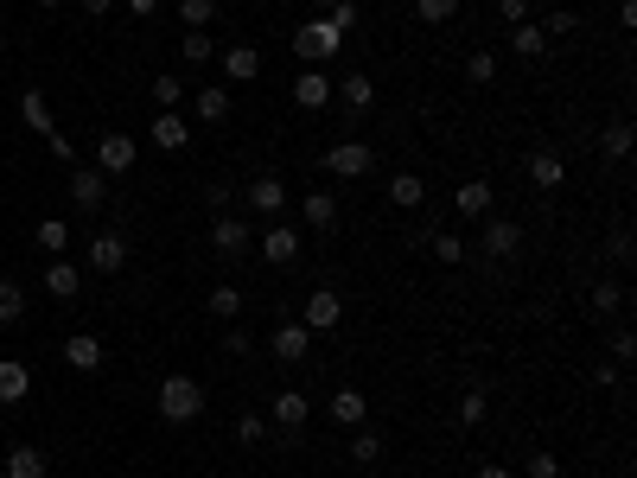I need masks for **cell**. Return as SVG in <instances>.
I'll return each instance as SVG.
<instances>
[{"instance_id": "9f6ffc18", "label": "cell", "mask_w": 637, "mask_h": 478, "mask_svg": "<svg viewBox=\"0 0 637 478\" xmlns=\"http://www.w3.org/2000/svg\"><path fill=\"white\" fill-rule=\"evenodd\" d=\"M313 7H319V20H325V13H332V7H338V0H313Z\"/></svg>"}, {"instance_id": "603a6c76", "label": "cell", "mask_w": 637, "mask_h": 478, "mask_svg": "<svg viewBox=\"0 0 637 478\" xmlns=\"http://www.w3.org/2000/svg\"><path fill=\"white\" fill-rule=\"evenodd\" d=\"M77 287H83V268L77 262H51L45 268V294L51 300H77Z\"/></svg>"}, {"instance_id": "6f0895ef", "label": "cell", "mask_w": 637, "mask_h": 478, "mask_svg": "<svg viewBox=\"0 0 637 478\" xmlns=\"http://www.w3.org/2000/svg\"><path fill=\"white\" fill-rule=\"evenodd\" d=\"M32 7H64V0H32Z\"/></svg>"}, {"instance_id": "bcb514c9", "label": "cell", "mask_w": 637, "mask_h": 478, "mask_svg": "<svg viewBox=\"0 0 637 478\" xmlns=\"http://www.w3.org/2000/svg\"><path fill=\"white\" fill-rule=\"evenodd\" d=\"M542 32H548V39H567V32H574L580 20H574V13H567V7H555V13H548V20H536Z\"/></svg>"}, {"instance_id": "7a4b0ae2", "label": "cell", "mask_w": 637, "mask_h": 478, "mask_svg": "<svg viewBox=\"0 0 637 478\" xmlns=\"http://www.w3.org/2000/svg\"><path fill=\"white\" fill-rule=\"evenodd\" d=\"M153 408H160V421H172V428H179V421H198L204 415V389L192 377H166L160 396H153Z\"/></svg>"}, {"instance_id": "d6986e66", "label": "cell", "mask_w": 637, "mask_h": 478, "mask_svg": "<svg viewBox=\"0 0 637 478\" xmlns=\"http://www.w3.org/2000/svg\"><path fill=\"white\" fill-rule=\"evenodd\" d=\"M325 415H332L338 428H364V421H370V396H364V389H338V396L325 402Z\"/></svg>"}, {"instance_id": "d6a6232c", "label": "cell", "mask_w": 637, "mask_h": 478, "mask_svg": "<svg viewBox=\"0 0 637 478\" xmlns=\"http://www.w3.org/2000/svg\"><path fill=\"white\" fill-rule=\"evenodd\" d=\"M427 249H434V262H446V268L466 262V236H453V230H434V236H427Z\"/></svg>"}, {"instance_id": "d590c367", "label": "cell", "mask_w": 637, "mask_h": 478, "mask_svg": "<svg viewBox=\"0 0 637 478\" xmlns=\"http://www.w3.org/2000/svg\"><path fill=\"white\" fill-rule=\"evenodd\" d=\"M179 20H185V32H211L217 0H179Z\"/></svg>"}, {"instance_id": "74e56055", "label": "cell", "mask_w": 637, "mask_h": 478, "mask_svg": "<svg viewBox=\"0 0 637 478\" xmlns=\"http://www.w3.org/2000/svg\"><path fill=\"white\" fill-rule=\"evenodd\" d=\"M39 249L64 255V249H71V224H64V217H45V224H39Z\"/></svg>"}, {"instance_id": "1f68e13d", "label": "cell", "mask_w": 637, "mask_h": 478, "mask_svg": "<svg viewBox=\"0 0 637 478\" xmlns=\"http://www.w3.org/2000/svg\"><path fill=\"white\" fill-rule=\"evenodd\" d=\"M147 96H153V102H160V109H179V102H185V96H192V90H185V77H172V71H160V77H153V83H147Z\"/></svg>"}, {"instance_id": "484cf974", "label": "cell", "mask_w": 637, "mask_h": 478, "mask_svg": "<svg viewBox=\"0 0 637 478\" xmlns=\"http://www.w3.org/2000/svg\"><path fill=\"white\" fill-rule=\"evenodd\" d=\"M421 198H427L421 173H395L389 179V204H395V211H421Z\"/></svg>"}, {"instance_id": "8992f818", "label": "cell", "mask_w": 637, "mask_h": 478, "mask_svg": "<svg viewBox=\"0 0 637 478\" xmlns=\"http://www.w3.org/2000/svg\"><path fill=\"white\" fill-rule=\"evenodd\" d=\"M128 268V236L122 230H96L90 236V275H122Z\"/></svg>"}, {"instance_id": "db71d44e", "label": "cell", "mask_w": 637, "mask_h": 478, "mask_svg": "<svg viewBox=\"0 0 637 478\" xmlns=\"http://www.w3.org/2000/svg\"><path fill=\"white\" fill-rule=\"evenodd\" d=\"M122 7L134 13V20H147V13H160V0H122Z\"/></svg>"}, {"instance_id": "52a82bcc", "label": "cell", "mask_w": 637, "mask_h": 478, "mask_svg": "<svg viewBox=\"0 0 637 478\" xmlns=\"http://www.w3.org/2000/svg\"><path fill=\"white\" fill-rule=\"evenodd\" d=\"M64 192H71L77 211H102V204H109V173H96V166H71V185H64Z\"/></svg>"}, {"instance_id": "f907efd6", "label": "cell", "mask_w": 637, "mask_h": 478, "mask_svg": "<svg viewBox=\"0 0 637 478\" xmlns=\"http://www.w3.org/2000/svg\"><path fill=\"white\" fill-rule=\"evenodd\" d=\"M45 147H51V153H58V160H77V141H71V134H58V128H51V134H45Z\"/></svg>"}, {"instance_id": "c3c4849f", "label": "cell", "mask_w": 637, "mask_h": 478, "mask_svg": "<svg viewBox=\"0 0 637 478\" xmlns=\"http://www.w3.org/2000/svg\"><path fill=\"white\" fill-rule=\"evenodd\" d=\"M325 20H332L338 32H357V7H351V0H338V7H332V13H325Z\"/></svg>"}, {"instance_id": "60d3db41", "label": "cell", "mask_w": 637, "mask_h": 478, "mask_svg": "<svg viewBox=\"0 0 637 478\" xmlns=\"http://www.w3.org/2000/svg\"><path fill=\"white\" fill-rule=\"evenodd\" d=\"M466 83H478V90L497 83V51H472V58H466Z\"/></svg>"}, {"instance_id": "44dd1931", "label": "cell", "mask_w": 637, "mask_h": 478, "mask_svg": "<svg viewBox=\"0 0 637 478\" xmlns=\"http://www.w3.org/2000/svg\"><path fill=\"white\" fill-rule=\"evenodd\" d=\"M102 357H109V351H102V338H96V332L64 338V364H71V370H102Z\"/></svg>"}, {"instance_id": "7402d4cb", "label": "cell", "mask_w": 637, "mask_h": 478, "mask_svg": "<svg viewBox=\"0 0 637 478\" xmlns=\"http://www.w3.org/2000/svg\"><path fill=\"white\" fill-rule=\"evenodd\" d=\"M294 102H300V109H325V102H332V77L306 64V71L294 77Z\"/></svg>"}, {"instance_id": "11a10c76", "label": "cell", "mask_w": 637, "mask_h": 478, "mask_svg": "<svg viewBox=\"0 0 637 478\" xmlns=\"http://www.w3.org/2000/svg\"><path fill=\"white\" fill-rule=\"evenodd\" d=\"M77 7H83V13H90V20H102V13H109V7H115V0H77Z\"/></svg>"}, {"instance_id": "277c9868", "label": "cell", "mask_w": 637, "mask_h": 478, "mask_svg": "<svg viewBox=\"0 0 637 478\" xmlns=\"http://www.w3.org/2000/svg\"><path fill=\"white\" fill-rule=\"evenodd\" d=\"M300 243H306V236H300L294 224H287V217H274L255 249H262V262H268V268H287V262H300Z\"/></svg>"}, {"instance_id": "d4e9b609", "label": "cell", "mask_w": 637, "mask_h": 478, "mask_svg": "<svg viewBox=\"0 0 637 478\" xmlns=\"http://www.w3.org/2000/svg\"><path fill=\"white\" fill-rule=\"evenodd\" d=\"M510 51H516V58H542V51H548V32H542L536 20H516V26H510Z\"/></svg>"}, {"instance_id": "9a60e30c", "label": "cell", "mask_w": 637, "mask_h": 478, "mask_svg": "<svg viewBox=\"0 0 637 478\" xmlns=\"http://www.w3.org/2000/svg\"><path fill=\"white\" fill-rule=\"evenodd\" d=\"M230 109H236V102H230V90H223V83H204V90H192V115H198L204 128H223V122H230Z\"/></svg>"}, {"instance_id": "816d5d0a", "label": "cell", "mask_w": 637, "mask_h": 478, "mask_svg": "<svg viewBox=\"0 0 637 478\" xmlns=\"http://www.w3.org/2000/svg\"><path fill=\"white\" fill-rule=\"evenodd\" d=\"M612 262H618V268H625V262H631V230H625V224H618V230H612Z\"/></svg>"}, {"instance_id": "681fc988", "label": "cell", "mask_w": 637, "mask_h": 478, "mask_svg": "<svg viewBox=\"0 0 637 478\" xmlns=\"http://www.w3.org/2000/svg\"><path fill=\"white\" fill-rule=\"evenodd\" d=\"M497 20L516 26V20H529V0H497Z\"/></svg>"}, {"instance_id": "f1b7e54d", "label": "cell", "mask_w": 637, "mask_h": 478, "mask_svg": "<svg viewBox=\"0 0 637 478\" xmlns=\"http://www.w3.org/2000/svg\"><path fill=\"white\" fill-rule=\"evenodd\" d=\"M453 204H459L466 217H491V179H466V185L453 192Z\"/></svg>"}, {"instance_id": "f5cc1de1", "label": "cell", "mask_w": 637, "mask_h": 478, "mask_svg": "<svg viewBox=\"0 0 637 478\" xmlns=\"http://www.w3.org/2000/svg\"><path fill=\"white\" fill-rule=\"evenodd\" d=\"M478 478H516V472L504 466V459H485V466H478Z\"/></svg>"}, {"instance_id": "4fadbf2b", "label": "cell", "mask_w": 637, "mask_h": 478, "mask_svg": "<svg viewBox=\"0 0 637 478\" xmlns=\"http://www.w3.org/2000/svg\"><path fill=\"white\" fill-rule=\"evenodd\" d=\"M249 243H255V236H249V224H243V217L217 211V224H211V249L223 255V262H236V255H243Z\"/></svg>"}, {"instance_id": "4316f807", "label": "cell", "mask_w": 637, "mask_h": 478, "mask_svg": "<svg viewBox=\"0 0 637 478\" xmlns=\"http://www.w3.org/2000/svg\"><path fill=\"white\" fill-rule=\"evenodd\" d=\"M587 313L593 319H618V313H625V281H599L593 300H587Z\"/></svg>"}, {"instance_id": "7dc6e473", "label": "cell", "mask_w": 637, "mask_h": 478, "mask_svg": "<svg viewBox=\"0 0 637 478\" xmlns=\"http://www.w3.org/2000/svg\"><path fill=\"white\" fill-rule=\"evenodd\" d=\"M593 383L599 389H618V383H625V364H612V357H606V364H593Z\"/></svg>"}, {"instance_id": "ee69618b", "label": "cell", "mask_w": 637, "mask_h": 478, "mask_svg": "<svg viewBox=\"0 0 637 478\" xmlns=\"http://www.w3.org/2000/svg\"><path fill=\"white\" fill-rule=\"evenodd\" d=\"M415 13H421L427 26H446V20L459 13V0H415Z\"/></svg>"}, {"instance_id": "6da1fadb", "label": "cell", "mask_w": 637, "mask_h": 478, "mask_svg": "<svg viewBox=\"0 0 637 478\" xmlns=\"http://www.w3.org/2000/svg\"><path fill=\"white\" fill-rule=\"evenodd\" d=\"M338 51H344V32H338L332 20H306V26H294V58H300V64H313V71H319V64H332Z\"/></svg>"}, {"instance_id": "ab89813d", "label": "cell", "mask_w": 637, "mask_h": 478, "mask_svg": "<svg viewBox=\"0 0 637 478\" xmlns=\"http://www.w3.org/2000/svg\"><path fill=\"white\" fill-rule=\"evenodd\" d=\"M236 440H243V447H262V440H268V415L243 408V415H236Z\"/></svg>"}, {"instance_id": "30bf717a", "label": "cell", "mask_w": 637, "mask_h": 478, "mask_svg": "<svg viewBox=\"0 0 637 478\" xmlns=\"http://www.w3.org/2000/svg\"><path fill=\"white\" fill-rule=\"evenodd\" d=\"M217 64H223V77H230V83H255V77H262V45H223L217 51Z\"/></svg>"}, {"instance_id": "f35d334b", "label": "cell", "mask_w": 637, "mask_h": 478, "mask_svg": "<svg viewBox=\"0 0 637 478\" xmlns=\"http://www.w3.org/2000/svg\"><path fill=\"white\" fill-rule=\"evenodd\" d=\"M491 415V396H485V389H466V396H459V421H466V428H478V421H485Z\"/></svg>"}, {"instance_id": "3957f363", "label": "cell", "mask_w": 637, "mask_h": 478, "mask_svg": "<svg viewBox=\"0 0 637 478\" xmlns=\"http://www.w3.org/2000/svg\"><path fill=\"white\" fill-rule=\"evenodd\" d=\"M370 166H376V147L370 141H351V134H344V141L325 147V173H332V179H364Z\"/></svg>"}, {"instance_id": "ba28073f", "label": "cell", "mask_w": 637, "mask_h": 478, "mask_svg": "<svg viewBox=\"0 0 637 478\" xmlns=\"http://www.w3.org/2000/svg\"><path fill=\"white\" fill-rule=\"evenodd\" d=\"M478 249H485L491 262H510V255L523 249V224H516V217H485V236H478Z\"/></svg>"}, {"instance_id": "8fae6325", "label": "cell", "mask_w": 637, "mask_h": 478, "mask_svg": "<svg viewBox=\"0 0 637 478\" xmlns=\"http://www.w3.org/2000/svg\"><path fill=\"white\" fill-rule=\"evenodd\" d=\"M243 204H249V211H262V217H287V179H274V173H262V179H249V192H243Z\"/></svg>"}, {"instance_id": "4dcf8cb0", "label": "cell", "mask_w": 637, "mask_h": 478, "mask_svg": "<svg viewBox=\"0 0 637 478\" xmlns=\"http://www.w3.org/2000/svg\"><path fill=\"white\" fill-rule=\"evenodd\" d=\"M20 115H26V128H39V141H45L51 128H58V122H51V102H45V90H26V96H20Z\"/></svg>"}, {"instance_id": "b9f144b4", "label": "cell", "mask_w": 637, "mask_h": 478, "mask_svg": "<svg viewBox=\"0 0 637 478\" xmlns=\"http://www.w3.org/2000/svg\"><path fill=\"white\" fill-rule=\"evenodd\" d=\"M20 313H26V294L13 281H0V326H20Z\"/></svg>"}, {"instance_id": "cb8c5ba5", "label": "cell", "mask_w": 637, "mask_h": 478, "mask_svg": "<svg viewBox=\"0 0 637 478\" xmlns=\"http://www.w3.org/2000/svg\"><path fill=\"white\" fill-rule=\"evenodd\" d=\"M45 472H51L45 447H7V478H45Z\"/></svg>"}, {"instance_id": "680465c9", "label": "cell", "mask_w": 637, "mask_h": 478, "mask_svg": "<svg viewBox=\"0 0 637 478\" xmlns=\"http://www.w3.org/2000/svg\"><path fill=\"white\" fill-rule=\"evenodd\" d=\"M0 51H7V32H0Z\"/></svg>"}, {"instance_id": "7bdbcfd3", "label": "cell", "mask_w": 637, "mask_h": 478, "mask_svg": "<svg viewBox=\"0 0 637 478\" xmlns=\"http://www.w3.org/2000/svg\"><path fill=\"white\" fill-rule=\"evenodd\" d=\"M523 472H529V478H561V459L548 453V447H536V453L523 459Z\"/></svg>"}, {"instance_id": "83f0119b", "label": "cell", "mask_w": 637, "mask_h": 478, "mask_svg": "<svg viewBox=\"0 0 637 478\" xmlns=\"http://www.w3.org/2000/svg\"><path fill=\"white\" fill-rule=\"evenodd\" d=\"M32 389V370L20 364V357H0V402H20Z\"/></svg>"}, {"instance_id": "5b68a950", "label": "cell", "mask_w": 637, "mask_h": 478, "mask_svg": "<svg viewBox=\"0 0 637 478\" xmlns=\"http://www.w3.org/2000/svg\"><path fill=\"white\" fill-rule=\"evenodd\" d=\"M134 160H141V141H134V134H102V141H96V173L122 179Z\"/></svg>"}, {"instance_id": "5bb4252c", "label": "cell", "mask_w": 637, "mask_h": 478, "mask_svg": "<svg viewBox=\"0 0 637 478\" xmlns=\"http://www.w3.org/2000/svg\"><path fill=\"white\" fill-rule=\"evenodd\" d=\"M268 351L281 357V364H300V357L313 351V332H306L300 319H281V326H274V338H268Z\"/></svg>"}, {"instance_id": "9c48e42d", "label": "cell", "mask_w": 637, "mask_h": 478, "mask_svg": "<svg viewBox=\"0 0 637 478\" xmlns=\"http://www.w3.org/2000/svg\"><path fill=\"white\" fill-rule=\"evenodd\" d=\"M306 421H313V402H306L300 389H281V396L268 402V428H287V434L300 440V428H306Z\"/></svg>"}, {"instance_id": "e0dca14e", "label": "cell", "mask_w": 637, "mask_h": 478, "mask_svg": "<svg viewBox=\"0 0 637 478\" xmlns=\"http://www.w3.org/2000/svg\"><path fill=\"white\" fill-rule=\"evenodd\" d=\"M147 141L160 147V153H179L185 141H192V122H185L179 109H160V115H153V134H147Z\"/></svg>"}, {"instance_id": "8d00e7d4", "label": "cell", "mask_w": 637, "mask_h": 478, "mask_svg": "<svg viewBox=\"0 0 637 478\" xmlns=\"http://www.w3.org/2000/svg\"><path fill=\"white\" fill-rule=\"evenodd\" d=\"M179 58H185V64H211V58H217V39H211V32H185V39H179Z\"/></svg>"}, {"instance_id": "f546056e", "label": "cell", "mask_w": 637, "mask_h": 478, "mask_svg": "<svg viewBox=\"0 0 637 478\" xmlns=\"http://www.w3.org/2000/svg\"><path fill=\"white\" fill-rule=\"evenodd\" d=\"M599 153H606V160H631V122H625V115L599 128Z\"/></svg>"}, {"instance_id": "f6af8a7d", "label": "cell", "mask_w": 637, "mask_h": 478, "mask_svg": "<svg viewBox=\"0 0 637 478\" xmlns=\"http://www.w3.org/2000/svg\"><path fill=\"white\" fill-rule=\"evenodd\" d=\"M606 351H612V364H631V357H637V338H631V326H618V332L606 338Z\"/></svg>"}, {"instance_id": "2e32d148", "label": "cell", "mask_w": 637, "mask_h": 478, "mask_svg": "<svg viewBox=\"0 0 637 478\" xmlns=\"http://www.w3.org/2000/svg\"><path fill=\"white\" fill-rule=\"evenodd\" d=\"M300 224L313 230V236H332L338 230V198L332 192H306L300 198Z\"/></svg>"}, {"instance_id": "836d02e7", "label": "cell", "mask_w": 637, "mask_h": 478, "mask_svg": "<svg viewBox=\"0 0 637 478\" xmlns=\"http://www.w3.org/2000/svg\"><path fill=\"white\" fill-rule=\"evenodd\" d=\"M204 306H211V313H217V319H243V287H230V281H217V287H211V300H204Z\"/></svg>"}, {"instance_id": "ffe728a7", "label": "cell", "mask_w": 637, "mask_h": 478, "mask_svg": "<svg viewBox=\"0 0 637 478\" xmlns=\"http://www.w3.org/2000/svg\"><path fill=\"white\" fill-rule=\"evenodd\" d=\"M332 96H338V102H344V109H351V115H364L370 102H376V83H370L364 71H344V83H332Z\"/></svg>"}, {"instance_id": "ac0fdd59", "label": "cell", "mask_w": 637, "mask_h": 478, "mask_svg": "<svg viewBox=\"0 0 637 478\" xmlns=\"http://www.w3.org/2000/svg\"><path fill=\"white\" fill-rule=\"evenodd\" d=\"M529 185H536V192H561V185H567V160H561L555 147L529 153Z\"/></svg>"}, {"instance_id": "7c38bea8", "label": "cell", "mask_w": 637, "mask_h": 478, "mask_svg": "<svg viewBox=\"0 0 637 478\" xmlns=\"http://www.w3.org/2000/svg\"><path fill=\"white\" fill-rule=\"evenodd\" d=\"M300 326H306V332H332V326H344V300L332 294V287L306 294V313H300Z\"/></svg>"}, {"instance_id": "e575fe53", "label": "cell", "mask_w": 637, "mask_h": 478, "mask_svg": "<svg viewBox=\"0 0 637 478\" xmlns=\"http://www.w3.org/2000/svg\"><path fill=\"white\" fill-rule=\"evenodd\" d=\"M351 459H357V466H376V459H383V434H376V428H351Z\"/></svg>"}]
</instances>
